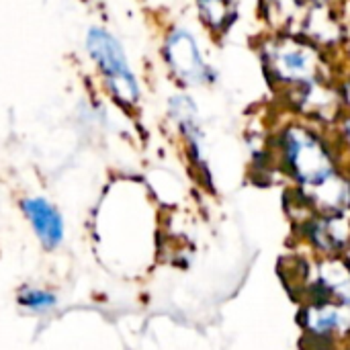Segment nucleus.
Segmentation results:
<instances>
[{"instance_id":"f257e3e1","label":"nucleus","mask_w":350,"mask_h":350,"mask_svg":"<svg viewBox=\"0 0 350 350\" xmlns=\"http://www.w3.org/2000/svg\"><path fill=\"white\" fill-rule=\"evenodd\" d=\"M260 59L271 84L295 90L326 82V62L322 47L306 37L273 33L260 45Z\"/></svg>"},{"instance_id":"f03ea898","label":"nucleus","mask_w":350,"mask_h":350,"mask_svg":"<svg viewBox=\"0 0 350 350\" xmlns=\"http://www.w3.org/2000/svg\"><path fill=\"white\" fill-rule=\"evenodd\" d=\"M279 146L287 170L299 183L322 187L334 178V152L316 127L291 123L283 127Z\"/></svg>"},{"instance_id":"7ed1b4c3","label":"nucleus","mask_w":350,"mask_h":350,"mask_svg":"<svg viewBox=\"0 0 350 350\" xmlns=\"http://www.w3.org/2000/svg\"><path fill=\"white\" fill-rule=\"evenodd\" d=\"M86 49L92 57V62L98 66V70L105 76V82L109 86V92L125 107H133L139 103V84L135 74L129 68L127 55L121 47V43L105 29H90L86 39Z\"/></svg>"},{"instance_id":"20e7f679","label":"nucleus","mask_w":350,"mask_h":350,"mask_svg":"<svg viewBox=\"0 0 350 350\" xmlns=\"http://www.w3.org/2000/svg\"><path fill=\"white\" fill-rule=\"evenodd\" d=\"M162 53L170 74L185 88L207 86L217 82L215 68L205 59L201 45L189 27H172L166 33Z\"/></svg>"},{"instance_id":"39448f33","label":"nucleus","mask_w":350,"mask_h":350,"mask_svg":"<svg viewBox=\"0 0 350 350\" xmlns=\"http://www.w3.org/2000/svg\"><path fill=\"white\" fill-rule=\"evenodd\" d=\"M25 217L29 219L37 240L45 250H53L64 240V219L59 211L43 197H27L21 203Z\"/></svg>"},{"instance_id":"423d86ee","label":"nucleus","mask_w":350,"mask_h":350,"mask_svg":"<svg viewBox=\"0 0 350 350\" xmlns=\"http://www.w3.org/2000/svg\"><path fill=\"white\" fill-rule=\"evenodd\" d=\"M201 23L215 35H224L238 18V0H195Z\"/></svg>"},{"instance_id":"0eeeda50","label":"nucleus","mask_w":350,"mask_h":350,"mask_svg":"<svg viewBox=\"0 0 350 350\" xmlns=\"http://www.w3.org/2000/svg\"><path fill=\"white\" fill-rule=\"evenodd\" d=\"M18 304L29 310L31 314H47L57 306V297L55 293H51L49 289H41V287H23L18 291Z\"/></svg>"},{"instance_id":"6e6552de","label":"nucleus","mask_w":350,"mask_h":350,"mask_svg":"<svg viewBox=\"0 0 350 350\" xmlns=\"http://www.w3.org/2000/svg\"><path fill=\"white\" fill-rule=\"evenodd\" d=\"M338 135H340V142L350 150V113L340 117V121H338Z\"/></svg>"},{"instance_id":"1a4fd4ad","label":"nucleus","mask_w":350,"mask_h":350,"mask_svg":"<svg viewBox=\"0 0 350 350\" xmlns=\"http://www.w3.org/2000/svg\"><path fill=\"white\" fill-rule=\"evenodd\" d=\"M338 100L350 109V74L340 82V86H338Z\"/></svg>"}]
</instances>
